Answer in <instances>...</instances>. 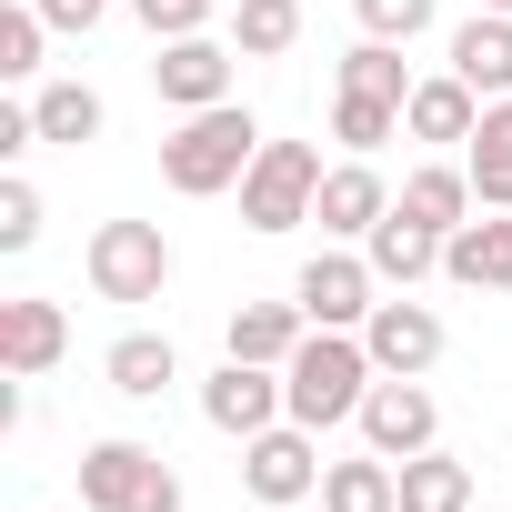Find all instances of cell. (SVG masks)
<instances>
[{
  "instance_id": "obj_1",
  "label": "cell",
  "mask_w": 512,
  "mask_h": 512,
  "mask_svg": "<svg viewBox=\"0 0 512 512\" xmlns=\"http://www.w3.org/2000/svg\"><path fill=\"white\" fill-rule=\"evenodd\" d=\"M262 161V121L241 101H211V111H181V131L161 141V181L181 201H211V191H241V171Z\"/></svg>"
},
{
  "instance_id": "obj_2",
  "label": "cell",
  "mask_w": 512,
  "mask_h": 512,
  "mask_svg": "<svg viewBox=\"0 0 512 512\" xmlns=\"http://www.w3.org/2000/svg\"><path fill=\"white\" fill-rule=\"evenodd\" d=\"M372 352L362 332H302V352L282 362V402L302 432H332V422H362V392H372Z\"/></svg>"
},
{
  "instance_id": "obj_3",
  "label": "cell",
  "mask_w": 512,
  "mask_h": 512,
  "mask_svg": "<svg viewBox=\"0 0 512 512\" xmlns=\"http://www.w3.org/2000/svg\"><path fill=\"white\" fill-rule=\"evenodd\" d=\"M81 502L91 512H181V482L151 442H91L81 452Z\"/></svg>"
},
{
  "instance_id": "obj_4",
  "label": "cell",
  "mask_w": 512,
  "mask_h": 512,
  "mask_svg": "<svg viewBox=\"0 0 512 512\" xmlns=\"http://www.w3.org/2000/svg\"><path fill=\"white\" fill-rule=\"evenodd\" d=\"M322 201V151L312 141H262V161L241 171V221L251 231H292Z\"/></svg>"
},
{
  "instance_id": "obj_5",
  "label": "cell",
  "mask_w": 512,
  "mask_h": 512,
  "mask_svg": "<svg viewBox=\"0 0 512 512\" xmlns=\"http://www.w3.org/2000/svg\"><path fill=\"white\" fill-rule=\"evenodd\" d=\"M81 262H91V292H101V302H161L171 241H161V221H101Z\"/></svg>"
},
{
  "instance_id": "obj_6",
  "label": "cell",
  "mask_w": 512,
  "mask_h": 512,
  "mask_svg": "<svg viewBox=\"0 0 512 512\" xmlns=\"http://www.w3.org/2000/svg\"><path fill=\"white\" fill-rule=\"evenodd\" d=\"M322 452H312V432L302 422H272V432H251L241 442V482H251V502H262V512H292L302 492H322Z\"/></svg>"
},
{
  "instance_id": "obj_7",
  "label": "cell",
  "mask_w": 512,
  "mask_h": 512,
  "mask_svg": "<svg viewBox=\"0 0 512 512\" xmlns=\"http://www.w3.org/2000/svg\"><path fill=\"white\" fill-rule=\"evenodd\" d=\"M372 292H382V272L352 262V251H312L302 282H292V302L312 312V332H362L372 322Z\"/></svg>"
},
{
  "instance_id": "obj_8",
  "label": "cell",
  "mask_w": 512,
  "mask_h": 512,
  "mask_svg": "<svg viewBox=\"0 0 512 512\" xmlns=\"http://www.w3.org/2000/svg\"><path fill=\"white\" fill-rule=\"evenodd\" d=\"M432 432H442V412H432V392H422L412 372H382V382L362 392V442H372L382 462H412V452H432Z\"/></svg>"
},
{
  "instance_id": "obj_9",
  "label": "cell",
  "mask_w": 512,
  "mask_h": 512,
  "mask_svg": "<svg viewBox=\"0 0 512 512\" xmlns=\"http://www.w3.org/2000/svg\"><path fill=\"white\" fill-rule=\"evenodd\" d=\"M201 412H211V432L251 442V432H272L292 402H282V372H272V362H221V372L201 382Z\"/></svg>"
},
{
  "instance_id": "obj_10",
  "label": "cell",
  "mask_w": 512,
  "mask_h": 512,
  "mask_svg": "<svg viewBox=\"0 0 512 512\" xmlns=\"http://www.w3.org/2000/svg\"><path fill=\"white\" fill-rule=\"evenodd\" d=\"M151 91H161L171 111H211V101H231V51H221L211 31H191V41H161V61H151Z\"/></svg>"
},
{
  "instance_id": "obj_11",
  "label": "cell",
  "mask_w": 512,
  "mask_h": 512,
  "mask_svg": "<svg viewBox=\"0 0 512 512\" xmlns=\"http://www.w3.org/2000/svg\"><path fill=\"white\" fill-rule=\"evenodd\" d=\"M362 352H372V372H432L442 362V322H432V302H372V322H362Z\"/></svg>"
},
{
  "instance_id": "obj_12",
  "label": "cell",
  "mask_w": 512,
  "mask_h": 512,
  "mask_svg": "<svg viewBox=\"0 0 512 512\" xmlns=\"http://www.w3.org/2000/svg\"><path fill=\"white\" fill-rule=\"evenodd\" d=\"M61 352H71V312L61 302H0V362L21 382H41Z\"/></svg>"
},
{
  "instance_id": "obj_13",
  "label": "cell",
  "mask_w": 512,
  "mask_h": 512,
  "mask_svg": "<svg viewBox=\"0 0 512 512\" xmlns=\"http://www.w3.org/2000/svg\"><path fill=\"white\" fill-rule=\"evenodd\" d=\"M392 211V191H382V171L372 161H342V171H322V201H312V221L332 231V241H372V221Z\"/></svg>"
},
{
  "instance_id": "obj_14",
  "label": "cell",
  "mask_w": 512,
  "mask_h": 512,
  "mask_svg": "<svg viewBox=\"0 0 512 512\" xmlns=\"http://www.w3.org/2000/svg\"><path fill=\"white\" fill-rule=\"evenodd\" d=\"M442 272H452L462 292H512V211L462 221V231L442 241Z\"/></svg>"
},
{
  "instance_id": "obj_15",
  "label": "cell",
  "mask_w": 512,
  "mask_h": 512,
  "mask_svg": "<svg viewBox=\"0 0 512 512\" xmlns=\"http://www.w3.org/2000/svg\"><path fill=\"white\" fill-rule=\"evenodd\" d=\"M452 71L482 91V101H512V11H472L452 31Z\"/></svg>"
},
{
  "instance_id": "obj_16",
  "label": "cell",
  "mask_w": 512,
  "mask_h": 512,
  "mask_svg": "<svg viewBox=\"0 0 512 512\" xmlns=\"http://www.w3.org/2000/svg\"><path fill=\"white\" fill-rule=\"evenodd\" d=\"M302 332H312V312H302V302H241L221 342H231V362H272V372H282V362L302 352Z\"/></svg>"
},
{
  "instance_id": "obj_17",
  "label": "cell",
  "mask_w": 512,
  "mask_h": 512,
  "mask_svg": "<svg viewBox=\"0 0 512 512\" xmlns=\"http://www.w3.org/2000/svg\"><path fill=\"white\" fill-rule=\"evenodd\" d=\"M472 121H482V91H472L462 71L412 81V101H402V131H412V141H472Z\"/></svg>"
},
{
  "instance_id": "obj_18",
  "label": "cell",
  "mask_w": 512,
  "mask_h": 512,
  "mask_svg": "<svg viewBox=\"0 0 512 512\" xmlns=\"http://www.w3.org/2000/svg\"><path fill=\"white\" fill-rule=\"evenodd\" d=\"M472 201H482V191H472V171H452V161H432V171H412V181H402V201H392V211L452 241V231L472 221Z\"/></svg>"
},
{
  "instance_id": "obj_19",
  "label": "cell",
  "mask_w": 512,
  "mask_h": 512,
  "mask_svg": "<svg viewBox=\"0 0 512 512\" xmlns=\"http://www.w3.org/2000/svg\"><path fill=\"white\" fill-rule=\"evenodd\" d=\"M101 372H111V392H121V402H161V392L181 382V352H171V332H121Z\"/></svg>"
},
{
  "instance_id": "obj_20",
  "label": "cell",
  "mask_w": 512,
  "mask_h": 512,
  "mask_svg": "<svg viewBox=\"0 0 512 512\" xmlns=\"http://www.w3.org/2000/svg\"><path fill=\"white\" fill-rule=\"evenodd\" d=\"M462 171H472L482 211H512V101H482V121L462 141Z\"/></svg>"
},
{
  "instance_id": "obj_21",
  "label": "cell",
  "mask_w": 512,
  "mask_h": 512,
  "mask_svg": "<svg viewBox=\"0 0 512 512\" xmlns=\"http://www.w3.org/2000/svg\"><path fill=\"white\" fill-rule=\"evenodd\" d=\"M372 272L412 292L422 272H442V231H422V221H402V211H382V221H372Z\"/></svg>"
},
{
  "instance_id": "obj_22",
  "label": "cell",
  "mask_w": 512,
  "mask_h": 512,
  "mask_svg": "<svg viewBox=\"0 0 512 512\" xmlns=\"http://www.w3.org/2000/svg\"><path fill=\"white\" fill-rule=\"evenodd\" d=\"M322 512H402V462H332L322 472Z\"/></svg>"
},
{
  "instance_id": "obj_23",
  "label": "cell",
  "mask_w": 512,
  "mask_h": 512,
  "mask_svg": "<svg viewBox=\"0 0 512 512\" xmlns=\"http://www.w3.org/2000/svg\"><path fill=\"white\" fill-rule=\"evenodd\" d=\"M31 121H41V141H61V151H81V141H101V91L91 81H51L41 101H31Z\"/></svg>"
},
{
  "instance_id": "obj_24",
  "label": "cell",
  "mask_w": 512,
  "mask_h": 512,
  "mask_svg": "<svg viewBox=\"0 0 512 512\" xmlns=\"http://www.w3.org/2000/svg\"><path fill=\"white\" fill-rule=\"evenodd\" d=\"M402 512H472V472L452 452H412L402 462Z\"/></svg>"
},
{
  "instance_id": "obj_25",
  "label": "cell",
  "mask_w": 512,
  "mask_h": 512,
  "mask_svg": "<svg viewBox=\"0 0 512 512\" xmlns=\"http://www.w3.org/2000/svg\"><path fill=\"white\" fill-rule=\"evenodd\" d=\"M231 41H241L251 61H282V51L302 41V0H241V11H231Z\"/></svg>"
},
{
  "instance_id": "obj_26",
  "label": "cell",
  "mask_w": 512,
  "mask_h": 512,
  "mask_svg": "<svg viewBox=\"0 0 512 512\" xmlns=\"http://www.w3.org/2000/svg\"><path fill=\"white\" fill-rule=\"evenodd\" d=\"M342 91H372V101H412V71H402V41H362L342 61Z\"/></svg>"
},
{
  "instance_id": "obj_27",
  "label": "cell",
  "mask_w": 512,
  "mask_h": 512,
  "mask_svg": "<svg viewBox=\"0 0 512 512\" xmlns=\"http://www.w3.org/2000/svg\"><path fill=\"white\" fill-rule=\"evenodd\" d=\"M332 131H342V151H382V141L402 131V101H372V91H342Z\"/></svg>"
},
{
  "instance_id": "obj_28",
  "label": "cell",
  "mask_w": 512,
  "mask_h": 512,
  "mask_svg": "<svg viewBox=\"0 0 512 512\" xmlns=\"http://www.w3.org/2000/svg\"><path fill=\"white\" fill-rule=\"evenodd\" d=\"M362 11V41H422L432 31V0H352Z\"/></svg>"
},
{
  "instance_id": "obj_29",
  "label": "cell",
  "mask_w": 512,
  "mask_h": 512,
  "mask_svg": "<svg viewBox=\"0 0 512 512\" xmlns=\"http://www.w3.org/2000/svg\"><path fill=\"white\" fill-rule=\"evenodd\" d=\"M41 11H0V81H31L41 71Z\"/></svg>"
},
{
  "instance_id": "obj_30",
  "label": "cell",
  "mask_w": 512,
  "mask_h": 512,
  "mask_svg": "<svg viewBox=\"0 0 512 512\" xmlns=\"http://www.w3.org/2000/svg\"><path fill=\"white\" fill-rule=\"evenodd\" d=\"M31 241H41V191L0 181V251H31Z\"/></svg>"
},
{
  "instance_id": "obj_31",
  "label": "cell",
  "mask_w": 512,
  "mask_h": 512,
  "mask_svg": "<svg viewBox=\"0 0 512 512\" xmlns=\"http://www.w3.org/2000/svg\"><path fill=\"white\" fill-rule=\"evenodd\" d=\"M131 11H141L151 41H191V31L211 21V0H131Z\"/></svg>"
},
{
  "instance_id": "obj_32",
  "label": "cell",
  "mask_w": 512,
  "mask_h": 512,
  "mask_svg": "<svg viewBox=\"0 0 512 512\" xmlns=\"http://www.w3.org/2000/svg\"><path fill=\"white\" fill-rule=\"evenodd\" d=\"M31 11H41V21H51V31H91V21H101V11H111V0H31Z\"/></svg>"
},
{
  "instance_id": "obj_33",
  "label": "cell",
  "mask_w": 512,
  "mask_h": 512,
  "mask_svg": "<svg viewBox=\"0 0 512 512\" xmlns=\"http://www.w3.org/2000/svg\"><path fill=\"white\" fill-rule=\"evenodd\" d=\"M472 11H512V0H472Z\"/></svg>"
},
{
  "instance_id": "obj_34",
  "label": "cell",
  "mask_w": 512,
  "mask_h": 512,
  "mask_svg": "<svg viewBox=\"0 0 512 512\" xmlns=\"http://www.w3.org/2000/svg\"><path fill=\"white\" fill-rule=\"evenodd\" d=\"M482 512H492V502H482Z\"/></svg>"
},
{
  "instance_id": "obj_35",
  "label": "cell",
  "mask_w": 512,
  "mask_h": 512,
  "mask_svg": "<svg viewBox=\"0 0 512 512\" xmlns=\"http://www.w3.org/2000/svg\"><path fill=\"white\" fill-rule=\"evenodd\" d=\"M81 512H91V502H81Z\"/></svg>"
}]
</instances>
